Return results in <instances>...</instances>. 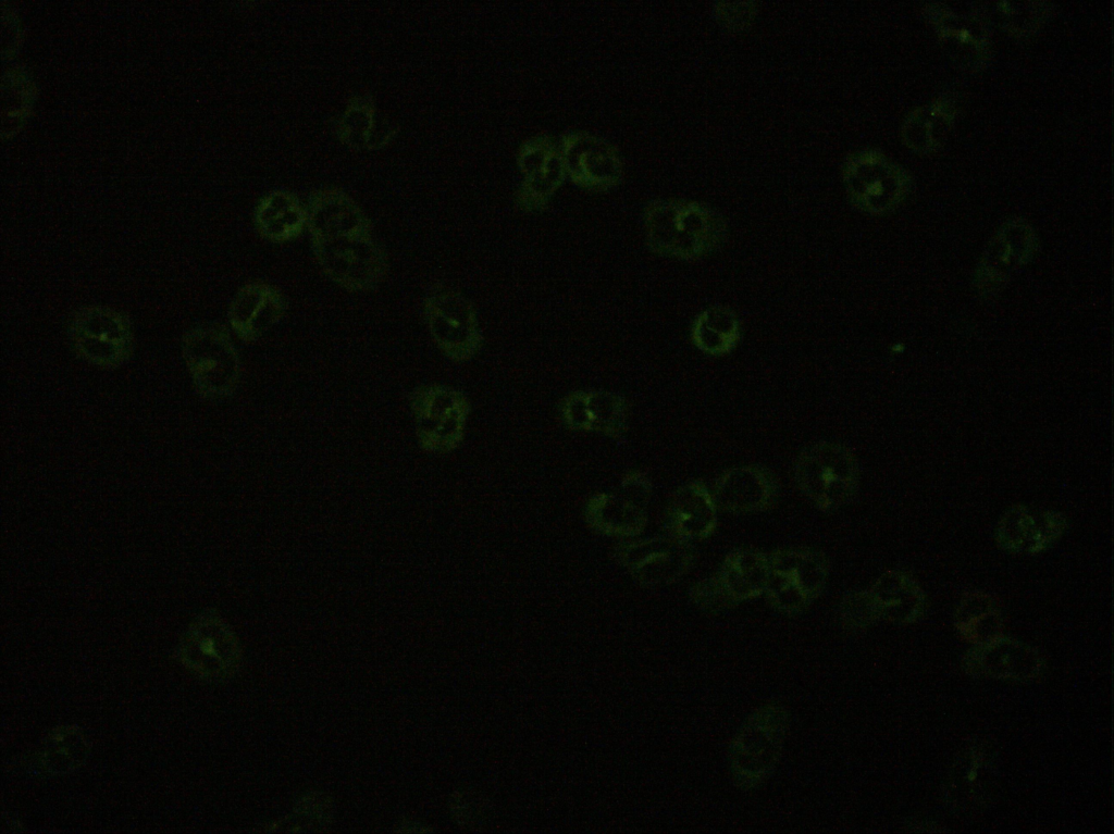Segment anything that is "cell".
Returning <instances> with one entry per match:
<instances>
[{
    "mask_svg": "<svg viewBox=\"0 0 1114 834\" xmlns=\"http://www.w3.org/2000/svg\"><path fill=\"white\" fill-rule=\"evenodd\" d=\"M643 220L648 248L677 260L711 254L723 245L728 234L722 215L697 201H654L645 209Z\"/></svg>",
    "mask_w": 1114,
    "mask_h": 834,
    "instance_id": "cell-1",
    "label": "cell"
},
{
    "mask_svg": "<svg viewBox=\"0 0 1114 834\" xmlns=\"http://www.w3.org/2000/svg\"><path fill=\"white\" fill-rule=\"evenodd\" d=\"M793 480L797 489L819 511L834 512L851 503L858 491V462L844 444L817 441L796 457Z\"/></svg>",
    "mask_w": 1114,
    "mask_h": 834,
    "instance_id": "cell-2",
    "label": "cell"
},
{
    "mask_svg": "<svg viewBox=\"0 0 1114 834\" xmlns=\"http://www.w3.org/2000/svg\"><path fill=\"white\" fill-rule=\"evenodd\" d=\"M183 360L191 382L206 399L232 395L240 379V360L230 333L222 325H202L181 340Z\"/></svg>",
    "mask_w": 1114,
    "mask_h": 834,
    "instance_id": "cell-3",
    "label": "cell"
},
{
    "mask_svg": "<svg viewBox=\"0 0 1114 834\" xmlns=\"http://www.w3.org/2000/svg\"><path fill=\"white\" fill-rule=\"evenodd\" d=\"M765 595L769 605L785 614L806 609L824 590L830 567L826 555L814 548H778L768 553Z\"/></svg>",
    "mask_w": 1114,
    "mask_h": 834,
    "instance_id": "cell-4",
    "label": "cell"
},
{
    "mask_svg": "<svg viewBox=\"0 0 1114 834\" xmlns=\"http://www.w3.org/2000/svg\"><path fill=\"white\" fill-rule=\"evenodd\" d=\"M67 335L75 353L103 370L125 364L134 351V332L129 318L108 306H87L70 318Z\"/></svg>",
    "mask_w": 1114,
    "mask_h": 834,
    "instance_id": "cell-5",
    "label": "cell"
},
{
    "mask_svg": "<svg viewBox=\"0 0 1114 834\" xmlns=\"http://www.w3.org/2000/svg\"><path fill=\"white\" fill-rule=\"evenodd\" d=\"M423 315L433 341L454 362L473 359L483 346L476 311L458 290L437 285L423 299Z\"/></svg>",
    "mask_w": 1114,
    "mask_h": 834,
    "instance_id": "cell-6",
    "label": "cell"
},
{
    "mask_svg": "<svg viewBox=\"0 0 1114 834\" xmlns=\"http://www.w3.org/2000/svg\"><path fill=\"white\" fill-rule=\"evenodd\" d=\"M768 571V553L756 548H737L711 576L691 587L690 597L703 610L730 608L764 594Z\"/></svg>",
    "mask_w": 1114,
    "mask_h": 834,
    "instance_id": "cell-7",
    "label": "cell"
},
{
    "mask_svg": "<svg viewBox=\"0 0 1114 834\" xmlns=\"http://www.w3.org/2000/svg\"><path fill=\"white\" fill-rule=\"evenodd\" d=\"M312 250L324 274L349 291L373 290L387 273V254L372 234L312 242Z\"/></svg>",
    "mask_w": 1114,
    "mask_h": 834,
    "instance_id": "cell-8",
    "label": "cell"
},
{
    "mask_svg": "<svg viewBox=\"0 0 1114 834\" xmlns=\"http://www.w3.org/2000/svg\"><path fill=\"white\" fill-rule=\"evenodd\" d=\"M421 446L431 451H450L462 440L470 413L466 395L450 386L429 384L410 397Z\"/></svg>",
    "mask_w": 1114,
    "mask_h": 834,
    "instance_id": "cell-9",
    "label": "cell"
},
{
    "mask_svg": "<svg viewBox=\"0 0 1114 834\" xmlns=\"http://www.w3.org/2000/svg\"><path fill=\"white\" fill-rule=\"evenodd\" d=\"M178 657L198 677L220 681L234 674L240 662V650L219 614L206 611L191 622L182 637Z\"/></svg>",
    "mask_w": 1114,
    "mask_h": 834,
    "instance_id": "cell-10",
    "label": "cell"
},
{
    "mask_svg": "<svg viewBox=\"0 0 1114 834\" xmlns=\"http://www.w3.org/2000/svg\"><path fill=\"white\" fill-rule=\"evenodd\" d=\"M616 557L634 581L655 587L683 577L693 567L696 551L692 543L667 535L623 543Z\"/></svg>",
    "mask_w": 1114,
    "mask_h": 834,
    "instance_id": "cell-11",
    "label": "cell"
},
{
    "mask_svg": "<svg viewBox=\"0 0 1114 834\" xmlns=\"http://www.w3.org/2000/svg\"><path fill=\"white\" fill-rule=\"evenodd\" d=\"M787 729V714L768 706L752 715L732 745V768L744 786H754L775 765Z\"/></svg>",
    "mask_w": 1114,
    "mask_h": 834,
    "instance_id": "cell-12",
    "label": "cell"
},
{
    "mask_svg": "<svg viewBox=\"0 0 1114 834\" xmlns=\"http://www.w3.org/2000/svg\"><path fill=\"white\" fill-rule=\"evenodd\" d=\"M843 183L851 202L868 213L893 208L902 196V182L895 167L872 151L857 152L843 167Z\"/></svg>",
    "mask_w": 1114,
    "mask_h": 834,
    "instance_id": "cell-13",
    "label": "cell"
},
{
    "mask_svg": "<svg viewBox=\"0 0 1114 834\" xmlns=\"http://www.w3.org/2000/svg\"><path fill=\"white\" fill-rule=\"evenodd\" d=\"M719 511L731 514H756L772 508L780 485L768 468L759 464L738 465L722 472L710 489Z\"/></svg>",
    "mask_w": 1114,
    "mask_h": 834,
    "instance_id": "cell-14",
    "label": "cell"
},
{
    "mask_svg": "<svg viewBox=\"0 0 1114 834\" xmlns=\"http://www.w3.org/2000/svg\"><path fill=\"white\" fill-rule=\"evenodd\" d=\"M559 414L564 425L571 431L617 438L628 427L629 406L618 393L581 389L565 396Z\"/></svg>",
    "mask_w": 1114,
    "mask_h": 834,
    "instance_id": "cell-15",
    "label": "cell"
},
{
    "mask_svg": "<svg viewBox=\"0 0 1114 834\" xmlns=\"http://www.w3.org/2000/svg\"><path fill=\"white\" fill-rule=\"evenodd\" d=\"M718 511L711 490L703 481L693 480L669 497L664 527L667 535L688 543L705 540L718 526Z\"/></svg>",
    "mask_w": 1114,
    "mask_h": 834,
    "instance_id": "cell-16",
    "label": "cell"
},
{
    "mask_svg": "<svg viewBox=\"0 0 1114 834\" xmlns=\"http://www.w3.org/2000/svg\"><path fill=\"white\" fill-rule=\"evenodd\" d=\"M286 310L287 300L277 287L256 281L245 284L235 294L227 310V320L235 335L250 344L275 325Z\"/></svg>",
    "mask_w": 1114,
    "mask_h": 834,
    "instance_id": "cell-17",
    "label": "cell"
},
{
    "mask_svg": "<svg viewBox=\"0 0 1114 834\" xmlns=\"http://www.w3.org/2000/svg\"><path fill=\"white\" fill-rule=\"evenodd\" d=\"M965 665L973 675L1028 681L1040 673L1042 660L1035 649L1025 644L995 638L974 648L967 655Z\"/></svg>",
    "mask_w": 1114,
    "mask_h": 834,
    "instance_id": "cell-18",
    "label": "cell"
},
{
    "mask_svg": "<svg viewBox=\"0 0 1114 834\" xmlns=\"http://www.w3.org/2000/svg\"><path fill=\"white\" fill-rule=\"evenodd\" d=\"M307 225L311 242L372 234L370 220L348 196L337 190H323L311 197Z\"/></svg>",
    "mask_w": 1114,
    "mask_h": 834,
    "instance_id": "cell-19",
    "label": "cell"
},
{
    "mask_svg": "<svg viewBox=\"0 0 1114 834\" xmlns=\"http://www.w3.org/2000/svg\"><path fill=\"white\" fill-rule=\"evenodd\" d=\"M649 500L624 489L622 494L599 493L586 502L585 520L601 534L632 539L646 526Z\"/></svg>",
    "mask_w": 1114,
    "mask_h": 834,
    "instance_id": "cell-20",
    "label": "cell"
},
{
    "mask_svg": "<svg viewBox=\"0 0 1114 834\" xmlns=\"http://www.w3.org/2000/svg\"><path fill=\"white\" fill-rule=\"evenodd\" d=\"M521 166L527 181L518 201L527 211H541L559 184L561 155L548 140L540 139L522 149Z\"/></svg>",
    "mask_w": 1114,
    "mask_h": 834,
    "instance_id": "cell-21",
    "label": "cell"
},
{
    "mask_svg": "<svg viewBox=\"0 0 1114 834\" xmlns=\"http://www.w3.org/2000/svg\"><path fill=\"white\" fill-rule=\"evenodd\" d=\"M565 164L583 187L605 189L618 181L620 163L614 150L593 137L572 136L565 145Z\"/></svg>",
    "mask_w": 1114,
    "mask_h": 834,
    "instance_id": "cell-22",
    "label": "cell"
},
{
    "mask_svg": "<svg viewBox=\"0 0 1114 834\" xmlns=\"http://www.w3.org/2000/svg\"><path fill=\"white\" fill-rule=\"evenodd\" d=\"M741 338L738 314L729 307L714 304L702 310L692 321L690 339L693 346L711 357H722L735 349Z\"/></svg>",
    "mask_w": 1114,
    "mask_h": 834,
    "instance_id": "cell-23",
    "label": "cell"
},
{
    "mask_svg": "<svg viewBox=\"0 0 1114 834\" xmlns=\"http://www.w3.org/2000/svg\"><path fill=\"white\" fill-rule=\"evenodd\" d=\"M255 224L263 238L284 242L302 233L307 224V211L293 194L273 191L257 206Z\"/></svg>",
    "mask_w": 1114,
    "mask_h": 834,
    "instance_id": "cell-24",
    "label": "cell"
},
{
    "mask_svg": "<svg viewBox=\"0 0 1114 834\" xmlns=\"http://www.w3.org/2000/svg\"><path fill=\"white\" fill-rule=\"evenodd\" d=\"M1031 235L1028 227H1018L1014 233L1011 228L1007 233L1001 234L991 245L978 270V279L982 289L994 288L1016 267L1029 259L1031 254Z\"/></svg>",
    "mask_w": 1114,
    "mask_h": 834,
    "instance_id": "cell-25",
    "label": "cell"
},
{
    "mask_svg": "<svg viewBox=\"0 0 1114 834\" xmlns=\"http://www.w3.org/2000/svg\"><path fill=\"white\" fill-rule=\"evenodd\" d=\"M867 594L876 619L907 621L920 603L915 588L892 574L881 576Z\"/></svg>",
    "mask_w": 1114,
    "mask_h": 834,
    "instance_id": "cell-26",
    "label": "cell"
},
{
    "mask_svg": "<svg viewBox=\"0 0 1114 834\" xmlns=\"http://www.w3.org/2000/svg\"><path fill=\"white\" fill-rule=\"evenodd\" d=\"M89 746L83 733L74 726H61L47 737L41 765L51 773H64L79 767Z\"/></svg>",
    "mask_w": 1114,
    "mask_h": 834,
    "instance_id": "cell-27",
    "label": "cell"
},
{
    "mask_svg": "<svg viewBox=\"0 0 1114 834\" xmlns=\"http://www.w3.org/2000/svg\"><path fill=\"white\" fill-rule=\"evenodd\" d=\"M957 627L967 640L978 645L988 643L1001 632L1000 612L989 597L974 595L963 601Z\"/></svg>",
    "mask_w": 1114,
    "mask_h": 834,
    "instance_id": "cell-28",
    "label": "cell"
},
{
    "mask_svg": "<svg viewBox=\"0 0 1114 834\" xmlns=\"http://www.w3.org/2000/svg\"><path fill=\"white\" fill-rule=\"evenodd\" d=\"M717 11L718 18L727 27H742L745 26L754 16L755 8L752 3H722L719 5Z\"/></svg>",
    "mask_w": 1114,
    "mask_h": 834,
    "instance_id": "cell-29",
    "label": "cell"
}]
</instances>
